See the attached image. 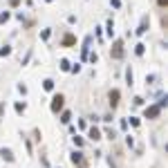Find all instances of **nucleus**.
Returning a JSON list of instances; mask_svg holds the SVG:
<instances>
[{"label": "nucleus", "instance_id": "obj_1", "mask_svg": "<svg viewBox=\"0 0 168 168\" xmlns=\"http://www.w3.org/2000/svg\"><path fill=\"white\" fill-rule=\"evenodd\" d=\"M63 103H65L63 94H54V99H52V106H50V110L54 112V114H58V112L63 110Z\"/></svg>", "mask_w": 168, "mask_h": 168}, {"label": "nucleus", "instance_id": "obj_2", "mask_svg": "<svg viewBox=\"0 0 168 168\" xmlns=\"http://www.w3.org/2000/svg\"><path fill=\"white\" fill-rule=\"evenodd\" d=\"M72 164L79 166V168H88V162H85V157H83L81 150H74V153H72Z\"/></svg>", "mask_w": 168, "mask_h": 168}, {"label": "nucleus", "instance_id": "obj_3", "mask_svg": "<svg viewBox=\"0 0 168 168\" xmlns=\"http://www.w3.org/2000/svg\"><path fill=\"white\" fill-rule=\"evenodd\" d=\"M110 54H112V58H123V43H121V41H114Z\"/></svg>", "mask_w": 168, "mask_h": 168}, {"label": "nucleus", "instance_id": "obj_4", "mask_svg": "<svg viewBox=\"0 0 168 168\" xmlns=\"http://www.w3.org/2000/svg\"><path fill=\"white\" fill-rule=\"evenodd\" d=\"M108 99H110V108H117L119 106V99H121V92L119 90H112L110 94H108Z\"/></svg>", "mask_w": 168, "mask_h": 168}, {"label": "nucleus", "instance_id": "obj_5", "mask_svg": "<svg viewBox=\"0 0 168 168\" xmlns=\"http://www.w3.org/2000/svg\"><path fill=\"white\" fill-rule=\"evenodd\" d=\"M90 45H92V36H88V38H85V43H83V50H81V61H88Z\"/></svg>", "mask_w": 168, "mask_h": 168}, {"label": "nucleus", "instance_id": "obj_6", "mask_svg": "<svg viewBox=\"0 0 168 168\" xmlns=\"http://www.w3.org/2000/svg\"><path fill=\"white\" fill-rule=\"evenodd\" d=\"M159 112H162V108H157V106L146 108V119H157V117H159Z\"/></svg>", "mask_w": 168, "mask_h": 168}, {"label": "nucleus", "instance_id": "obj_7", "mask_svg": "<svg viewBox=\"0 0 168 168\" xmlns=\"http://www.w3.org/2000/svg\"><path fill=\"white\" fill-rule=\"evenodd\" d=\"M0 155H2V159H7L9 164H11V162L16 159V157H14V153L9 150V148H0Z\"/></svg>", "mask_w": 168, "mask_h": 168}, {"label": "nucleus", "instance_id": "obj_8", "mask_svg": "<svg viewBox=\"0 0 168 168\" xmlns=\"http://www.w3.org/2000/svg\"><path fill=\"white\" fill-rule=\"evenodd\" d=\"M88 137L92 139V141H99V139H101V132H99V130H97L94 126H92V128L88 130Z\"/></svg>", "mask_w": 168, "mask_h": 168}, {"label": "nucleus", "instance_id": "obj_9", "mask_svg": "<svg viewBox=\"0 0 168 168\" xmlns=\"http://www.w3.org/2000/svg\"><path fill=\"white\" fill-rule=\"evenodd\" d=\"M146 29H148V16H144V18H141V25H139V29H137V36L146 34Z\"/></svg>", "mask_w": 168, "mask_h": 168}, {"label": "nucleus", "instance_id": "obj_10", "mask_svg": "<svg viewBox=\"0 0 168 168\" xmlns=\"http://www.w3.org/2000/svg\"><path fill=\"white\" fill-rule=\"evenodd\" d=\"M74 43H76V38H74L72 34H65L63 36V47H70V45H74Z\"/></svg>", "mask_w": 168, "mask_h": 168}, {"label": "nucleus", "instance_id": "obj_11", "mask_svg": "<svg viewBox=\"0 0 168 168\" xmlns=\"http://www.w3.org/2000/svg\"><path fill=\"white\" fill-rule=\"evenodd\" d=\"M70 121H72V112H70V110H63V112H61V123L67 126Z\"/></svg>", "mask_w": 168, "mask_h": 168}, {"label": "nucleus", "instance_id": "obj_12", "mask_svg": "<svg viewBox=\"0 0 168 168\" xmlns=\"http://www.w3.org/2000/svg\"><path fill=\"white\" fill-rule=\"evenodd\" d=\"M43 88L47 90V92H52V90H54V81H52V79H45V81H43Z\"/></svg>", "mask_w": 168, "mask_h": 168}, {"label": "nucleus", "instance_id": "obj_13", "mask_svg": "<svg viewBox=\"0 0 168 168\" xmlns=\"http://www.w3.org/2000/svg\"><path fill=\"white\" fill-rule=\"evenodd\" d=\"M144 52H146V45H144V43H139L137 47H135V54H137V56H144Z\"/></svg>", "mask_w": 168, "mask_h": 168}, {"label": "nucleus", "instance_id": "obj_14", "mask_svg": "<svg viewBox=\"0 0 168 168\" xmlns=\"http://www.w3.org/2000/svg\"><path fill=\"white\" fill-rule=\"evenodd\" d=\"M106 29H108V36H112V34H114V23L108 20V23H106Z\"/></svg>", "mask_w": 168, "mask_h": 168}, {"label": "nucleus", "instance_id": "obj_15", "mask_svg": "<svg viewBox=\"0 0 168 168\" xmlns=\"http://www.w3.org/2000/svg\"><path fill=\"white\" fill-rule=\"evenodd\" d=\"M126 81H128V85H132V70H126Z\"/></svg>", "mask_w": 168, "mask_h": 168}, {"label": "nucleus", "instance_id": "obj_16", "mask_svg": "<svg viewBox=\"0 0 168 168\" xmlns=\"http://www.w3.org/2000/svg\"><path fill=\"white\" fill-rule=\"evenodd\" d=\"M9 18H11V14H9V11H2V14H0V23H7Z\"/></svg>", "mask_w": 168, "mask_h": 168}, {"label": "nucleus", "instance_id": "obj_17", "mask_svg": "<svg viewBox=\"0 0 168 168\" xmlns=\"http://www.w3.org/2000/svg\"><path fill=\"white\" fill-rule=\"evenodd\" d=\"M25 103H20V101H18V103H16V112H18V114H23V112H25Z\"/></svg>", "mask_w": 168, "mask_h": 168}, {"label": "nucleus", "instance_id": "obj_18", "mask_svg": "<svg viewBox=\"0 0 168 168\" xmlns=\"http://www.w3.org/2000/svg\"><path fill=\"white\" fill-rule=\"evenodd\" d=\"M61 70H63V72H70V63H67V61H65V58L61 61Z\"/></svg>", "mask_w": 168, "mask_h": 168}, {"label": "nucleus", "instance_id": "obj_19", "mask_svg": "<svg viewBox=\"0 0 168 168\" xmlns=\"http://www.w3.org/2000/svg\"><path fill=\"white\" fill-rule=\"evenodd\" d=\"M83 144H85V141H83V137H74V146H76V148H81Z\"/></svg>", "mask_w": 168, "mask_h": 168}, {"label": "nucleus", "instance_id": "obj_20", "mask_svg": "<svg viewBox=\"0 0 168 168\" xmlns=\"http://www.w3.org/2000/svg\"><path fill=\"white\" fill-rule=\"evenodd\" d=\"M50 34H52L50 29H43V34H41V38H43V41H47V38H50Z\"/></svg>", "mask_w": 168, "mask_h": 168}, {"label": "nucleus", "instance_id": "obj_21", "mask_svg": "<svg viewBox=\"0 0 168 168\" xmlns=\"http://www.w3.org/2000/svg\"><path fill=\"white\" fill-rule=\"evenodd\" d=\"M9 54H11V50H9V47H2V50H0V56H9Z\"/></svg>", "mask_w": 168, "mask_h": 168}, {"label": "nucleus", "instance_id": "obj_22", "mask_svg": "<svg viewBox=\"0 0 168 168\" xmlns=\"http://www.w3.org/2000/svg\"><path fill=\"white\" fill-rule=\"evenodd\" d=\"M130 123H132L135 128H139V123H141V121H139V119H135V117H130Z\"/></svg>", "mask_w": 168, "mask_h": 168}, {"label": "nucleus", "instance_id": "obj_23", "mask_svg": "<svg viewBox=\"0 0 168 168\" xmlns=\"http://www.w3.org/2000/svg\"><path fill=\"white\" fill-rule=\"evenodd\" d=\"M157 108H166V97L159 99V103H157Z\"/></svg>", "mask_w": 168, "mask_h": 168}, {"label": "nucleus", "instance_id": "obj_24", "mask_svg": "<svg viewBox=\"0 0 168 168\" xmlns=\"http://www.w3.org/2000/svg\"><path fill=\"white\" fill-rule=\"evenodd\" d=\"M70 72H74V74H79V72H81V65H74V67H70Z\"/></svg>", "mask_w": 168, "mask_h": 168}, {"label": "nucleus", "instance_id": "obj_25", "mask_svg": "<svg viewBox=\"0 0 168 168\" xmlns=\"http://www.w3.org/2000/svg\"><path fill=\"white\" fill-rule=\"evenodd\" d=\"M2 117H5V103H0V121H2Z\"/></svg>", "mask_w": 168, "mask_h": 168}, {"label": "nucleus", "instance_id": "obj_26", "mask_svg": "<svg viewBox=\"0 0 168 168\" xmlns=\"http://www.w3.org/2000/svg\"><path fill=\"white\" fill-rule=\"evenodd\" d=\"M110 2H112V7H117V9L121 7V0H110Z\"/></svg>", "mask_w": 168, "mask_h": 168}, {"label": "nucleus", "instance_id": "obj_27", "mask_svg": "<svg viewBox=\"0 0 168 168\" xmlns=\"http://www.w3.org/2000/svg\"><path fill=\"white\" fill-rule=\"evenodd\" d=\"M9 5H11V7H18V5H20V0H9Z\"/></svg>", "mask_w": 168, "mask_h": 168}, {"label": "nucleus", "instance_id": "obj_28", "mask_svg": "<svg viewBox=\"0 0 168 168\" xmlns=\"http://www.w3.org/2000/svg\"><path fill=\"white\" fill-rule=\"evenodd\" d=\"M157 5H159V7H166V5H168V0H157Z\"/></svg>", "mask_w": 168, "mask_h": 168}, {"label": "nucleus", "instance_id": "obj_29", "mask_svg": "<svg viewBox=\"0 0 168 168\" xmlns=\"http://www.w3.org/2000/svg\"><path fill=\"white\" fill-rule=\"evenodd\" d=\"M47 2H54V0H47Z\"/></svg>", "mask_w": 168, "mask_h": 168}]
</instances>
